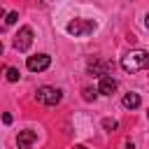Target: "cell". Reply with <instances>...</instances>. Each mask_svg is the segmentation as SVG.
Here are the masks:
<instances>
[{
	"label": "cell",
	"mask_w": 149,
	"mask_h": 149,
	"mask_svg": "<svg viewBox=\"0 0 149 149\" xmlns=\"http://www.w3.org/2000/svg\"><path fill=\"white\" fill-rule=\"evenodd\" d=\"M49 65H51V56L49 54H35V56H28V61H26V68L30 72H42Z\"/></svg>",
	"instance_id": "5b68a950"
},
{
	"label": "cell",
	"mask_w": 149,
	"mask_h": 149,
	"mask_svg": "<svg viewBox=\"0 0 149 149\" xmlns=\"http://www.w3.org/2000/svg\"><path fill=\"white\" fill-rule=\"evenodd\" d=\"M102 128H105V130H109V133H112V130H114V128H116V121H114V119H102Z\"/></svg>",
	"instance_id": "30bf717a"
},
{
	"label": "cell",
	"mask_w": 149,
	"mask_h": 149,
	"mask_svg": "<svg viewBox=\"0 0 149 149\" xmlns=\"http://www.w3.org/2000/svg\"><path fill=\"white\" fill-rule=\"evenodd\" d=\"M121 105H123L126 109H137V107L142 105V98H140L137 93H126V95L121 98Z\"/></svg>",
	"instance_id": "ba28073f"
},
{
	"label": "cell",
	"mask_w": 149,
	"mask_h": 149,
	"mask_svg": "<svg viewBox=\"0 0 149 149\" xmlns=\"http://www.w3.org/2000/svg\"><path fill=\"white\" fill-rule=\"evenodd\" d=\"M74 149H86V147H84V144H77V147H74Z\"/></svg>",
	"instance_id": "9a60e30c"
},
{
	"label": "cell",
	"mask_w": 149,
	"mask_h": 149,
	"mask_svg": "<svg viewBox=\"0 0 149 149\" xmlns=\"http://www.w3.org/2000/svg\"><path fill=\"white\" fill-rule=\"evenodd\" d=\"M121 68L126 72H137V70H144L149 68V54L144 49H133L128 51L123 58H121Z\"/></svg>",
	"instance_id": "6da1fadb"
},
{
	"label": "cell",
	"mask_w": 149,
	"mask_h": 149,
	"mask_svg": "<svg viewBox=\"0 0 149 149\" xmlns=\"http://www.w3.org/2000/svg\"><path fill=\"white\" fill-rule=\"evenodd\" d=\"M7 79H9V81H16V79H19V70H16V68H7Z\"/></svg>",
	"instance_id": "8fae6325"
},
{
	"label": "cell",
	"mask_w": 149,
	"mask_h": 149,
	"mask_svg": "<svg viewBox=\"0 0 149 149\" xmlns=\"http://www.w3.org/2000/svg\"><path fill=\"white\" fill-rule=\"evenodd\" d=\"M95 28H98V23H95L93 19H72V21L65 26V30H68L70 35H74V37H86V35H91Z\"/></svg>",
	"instance_id": "7a4b0ae2"
},
{
	"label": "cell",
	"mask_w": 149,
	"mask_h": 149,
	"mask_svg": "<svg viewBox=\"0 0 149 149\" xmlns=\"http://www.w3.org/2000/svg\"><path fill=\"white\" fill-rule=\"evenodd\" d=\"M144 26H147V28H149V14H147V16H144Z\"/></svg>",
	"instance_id": "5bb4252c"
},
{
	"label": "cell",
	"mask_w": 149,
	"mask_h": 149,
	"mask_svg": "<svg viewBox=\"0 0 149 149\" xmlns=\"http://www.w3.org/2000/svg\"><path fill=\"white\" fill-rule=\"evenodd\" d=\"M16 19H19V14H16V12H9V14H7V19H5V26L16 23Z\"/></svg>",
	"instance_id": "4fadbf2b"
},
{
	"label": "cell",
	"mask_w": 149,
	"mask_h": 149,
	"mask_svg": "<svg viewBox=\"0 0 149 149\" xmlns=\"http://www.w3.org/2000/svg\"><path fill=\"white\" fill-rule=\"evenodd\" d=\"M35 140H37V133H35L33 128H26V130L19 133V137H16V147H19V149H30V147L35 144Z\"/></svg>",
	"instance_id": "8992f818"
},
{
	"label": "cell",
	"mask_w": 149,
	"mask_h": 149,
	"mask_svg": "<svg viewBox=\"0 0 149 149\" xmlns=\"http://www.w3.org/2000/svg\"><path fill=\"white\" fill-rule=\"evenodd\" d=\"M105 63H100V61H93V63H88V72H93V74H98V77H105L107 72H105Z\"/></svg>",
	"instance_id": "9c48e42d"
},
{
	"label": "cell",
	"mask_w": 149,
	"mask_h": 149,
	"mask_svg": "<svg viewBox=\"0 0 149 149\" xmlns=\"http://www.w3.org/2000/svg\"><path fill=\"white\" fill-rule=\"evenodd\" d=\"M95 95H98V88L93 91V88H84V100H95Z\"/></svg>",
	"instance_id": "7c38bea8"
},
{
	"label": "cell",
	"mask_w": 149,
	"mask_h": 149,
	"mask_svg": "<svg viewBox=\"0 0 149 149\" xmlns=\"http://www.w3.org/2000/svg\"><path fill=\"white\" fill-rule=\"evenodd\" d=\"M35 98H37V102L51 107V105H58V102H61L63 93H61V88H56V86H40V88L35 91Z\"/></svg>",
	"instance_id": "3957f363"
},
{
	"label": "cell",
	"mask_w": 149,
	"mask_h": 149,
	"mask_svg": "<svg viewBox=\"0 0 149 149\" xmlns=\"http://www.w3.org/2000/svg\"><path fill=\"white\" fill-rule=\"evenodd\" d=\"M30 44H33V28H30V26L19 28V33H16V37H14V49H16V51H28Z\"/></svg>",
	"instance_id": "277c9868"
},
{
	"label": "cell",
	"mask_w": 149,
	"mask_h": 149,
	"mask_svg": "<svg viewBox=\"0 0 149 149\" xmlns=\"http://www.w3.org/2000/svg\"><path fill=\"white\" fill-rule=\"evenodd\" d=\"M114 91H116V79H114L112 74L100 77V81H98V93H102V95H112Z\"/></svg>",
	"instance_id": "52a82bcc"
}]
</instances>
